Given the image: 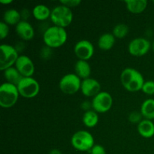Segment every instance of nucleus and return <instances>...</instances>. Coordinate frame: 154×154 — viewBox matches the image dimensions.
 Here are the masks:
<instances>
[{"label":"nucleus","mask_w":154,"mask_h":154,"mask_svg":"<svg viewBox=\"0 0 154 154\" xmlns=\"http://www.w3.org/2000/svg\"><path fill=\"white\" fill-rule=\"evenodd\" d=\"M91 106H92V104H90V102H84L82 103V105H81V108H82V109L85 110V111H90L89 108H90Z\"/></svg>","instance_id":"nucleus-31"},{"label":"nucleus","mask_w":154,"mask_h":154,"mask_svg":"<svg viewBox=\"0 0 154 154\" xmlns=\"http://www.w3.org/2000/svg\"><path fill=\"white\" fill-rule=\"evenodd\" d=\"M150 48V43L144 38H136L129 45V54L134 57H142L147 54Z\"/></svg>","instance_id":"nucleus-10"},{"label":"nucleus","mask_w":154,"mask_h":154,"mask_svg":"<svg viewBox=\"0 0 154 154\" xmlns=\"http://www.w3.org/2000/svg\"><path fill=\"white\" fill-rule=\"evenodd\" d=\"M49 154H62V153L58 149H53V150H51L50 151Z\"/></svg>","instance_id":"nucleus-32"},{"label":"nucleus","mask_w":154,"mask_h":154,"mask_svg":"<svg viewBox=\"0 0 154 154\" xmlns=\"http://www.w3.org/2000/svg\"><path fill=\"white\" fill-rule=\"evenodd\" d=\"M15 68L23 78L32 77L35 72L34 63L29 57L25 55L19 56L15 63Z\"/></svg>","instance_id":"nucleus-12"},{"label":"nucleus","mask_w":154,"mask_h":154,"mask_svg":"<svg viewBox=\"0 0 154 154\" xmlns=\"http://www.w3.org/2000/svg\"><path fill=\"white\" fill-rule=\"evenodd\" d=\"M90 152V154H106L105 148L100 144H95Z\"/></svg>","instance_id":"nucleus-29"},{"label":"nucleus","mask_w":154,"mask_h":154,"mask_svg":"<svg viewBox=\"0 0 154 154\" xmlns=\"http://www.w3.org/2000/svg\"><path fill=\"white\" fill-rule=\"evenodd\" d=\"M72 145L79 151H90L94 144V138L90 132L85 130H80L75 132L71 139Z\"/></svg>","instance_id":"nucleus-5"},{"label":"nucleus","mask_w":154,"mask_h":154,"mask_svg":"<svg viewBox=\"0 0 154 154\" xmlns=\"http://www.w3.org/2000/svg\"><path fill=\"white\" fill-rule=\"evenodd\" d=\"M141 114L137 111H133L129 116V120L131 123H139L141 121Z\"/></svg>","instance_id":"nucleus-28"},{"label":"nucleus","mask_w":154,"mask_h":154,"mask_svg":"<svg viewBox=\"0 0 154 154\" xmlns=\"http://www.w3.org/2000/svg\"><path fill=\"white\" fill-rule=\"evenodd\" d=\"M115 44V37L112 33H105L99 37L98 46L102 51H109Z\"/></svg>","instance_id":"nucleus-19"},{"label":"nucleus","mask_w":154,"mask_h":154,"mask_svg":"<svg viewBox=\"0 0 154 154\" xmlns=\"http://www.w3.org/2000/svg\"><path fill=\"white\" fill-rule=\"evenodd\" d=\"M20 93L17 87L9 83H4L0 87V105L9 108L14 106L18 100Z\"/></svg>","instance_id":"nucleus-3"},{"label":"nucleus","mask_w":154,"mask_h":154,"mask_svg":"<svg viewBox=\"0 0 154 154\" xmlns=\"http://www.w3.org/2000/svg\"><path fill=\"white\" fill-rule=\"evenodd\" d=\"M129 33V27L124 23H118L113 29L112 34L115 38H123Z\"/></svg>","instance_id":"nucleus-24"},{"label":"nucleus","mask_w":154,"mask_h":154,"mask_svg":"<svg viewBox=\"0 0 154 154\" xmlns=\"http://www.w3.org/2000/svg\"><path fill=\"white\" fill-rule=\"evenodd\" d=\"M141 114L147 120L154 119V99H148L144 101L141 107Z\"/></svg>","instance_id":"nucleus-22"},{"label":"nucleus","mask_w":154,"mask_h":154,"mask_svg":"<svg viewBox=\"0 0 154 154\" xmlns=\"http://www.w3.org/2000/svg\"><path fill=\"white\" fill-rule=\"evenodd\" d=\"M153 3H154V1H153Z\"/></svg>","instance_id":"nucleus-35"},{"label":"nucleus","mask_w":154,"mask_h":154,"mask_svg":"<svg viewBox=\"0 0 154 154\" xmlns=\"http://www.w3.org/2000/svg\"><path fill=\"white\" fill-rule=\"evenodd\" d=\"M128 10L132 14H141L147 6L146 0H127L125 2Z\"/></svg>","instance_id":"nucleus-18"},{"label":"nucleus","mask_w":154,"mask_h":154,"mask_svg":"<svg viewBox=\"0 0 154 154\" xmlns=\"http://www.w3.org/2000/svg\"><path fill=\"white\" fill-rule=\"evenodd\" d=\"M60 3L63 5L66 6L67 8L71 9V8H75L81 5V0H61Z\"/></svg>","instance_id":"nucleus-26"},{"label":"nucleus","mask_w":154,"mask_h":154,"mask_svg":"<svg viewBox=\"0 0 154 154\" xmlns=\"http://www.w3.org/2000/svg\"><path fill=\"white\" fill-rule=\"evenodd\" d=\"M33 17L38 20H45L51 17V11L45 5H37L32 10Z\"/></svg>","instance_id":"nucleus-21"},{"label":"nucleus","mask_w":154,"mask_h":154,"mask_svg":"<svg viewBox=\"0 0 154 154\" xmlns=\"http://www.w3.org/2000/svg\"><path fill=\"white\" fill-rule=\"evenodd\" d=\"M99 122V116L95 111H88L84 113L83 116V123L87 127L93 128Z\"/></svg>","instance_id":"nucleus-23"},{"label":"nucleus","mask_w":154,"mask_h":154,"mask_svg":"<svg viewBox=\"0 0 154 154\" xmlns=\"http://www.w3.org/2000/svg\"><path fill=\"white\" fill-rule=\"evenodd\" d=\"M81 90L87 97H94L101 92V85L96 79L89 78L83 80Z\"/></svg>","instance_id":"nucleus-13"},{"label":"nucleus","mask_w":154,"mask_h":154,"mask_svg":"<svg viewBox=\"0 0 154 154\" xmlns=\"http://www.w3.org/2000/svg\"><path fill=\"white\" fill-rule=\"evenodd\" d=\"M9 33V27L5 22H0V38L4 39Z\"/></svg>","instance_id":"nucleus-27"},{"label":"nucleus","mask_w":154,"mask_h":154,"mask_svg":"<svg viewBox=\"0 0 154 154\" xmlns=\"http://www.w3.org/2000/svg\"><path fill=\"white\" fill-rule=\"evenodd\" d=\"M67 38L66 30L57 26H53L47 29L43 35L45 45L50 48H57L63 46L66 42Z\"/></svg>","instance_id":"nucleus-2"},{"label":"nucleus","mask_w":154,"mask_h":154,"mask_svg":"<svg viewBox=\"0 0 154 154\" xmlns=\"http://www.w3.org/2000/svg\"><path fill=\"white\" fill-rule=\"evenodd\" d=\"M141 90H142L144 93H146V94L147 95H153L154 94V81H148L144 82Z\"/></svg>","instance_id":"nucleus-25"},{"label":"nucleus","mask_w":154,"mask_h":154,"mask_svg":"<svg viewBox=\"0 0 154 154\" xmlns=\"http://www.w3.org/2000/svg\"><path fill=\"white\" fill-rule=\"evenodd\" d=\"M3 20L8 25L17 26L21 21L20 12L17 11L16 9H8L4 13Z\"/></svg>","instance_id":"nucleus-20"},{"label":"nucleus","mask_w":154,"mask_h":154,"mask_svg":"<svg viewBox=\"0 0 154 154\" xmlns=\"http://www.w3.org/2000/svg\"><path fill=\"white\" fill-rule=\"evenodd\" d=\"M4 77L6 80V82L9 84L17 86L21 80L23 78V75L18 72L16 68L11 67L4 71Z\"/></svg>","instance_id":"nucleus-17"},{"label":"nucleus","mask_w":154,"mask_h":154,"mask_svg":"<svg viewBox=\"0 0 154 154\" xmlns=\"http://www.w3.org/2000/svg\"><path fill=\"white\" fill-rule=\"evenodd\" d=\"M51 19L54 26L65 29V27L69 26L72 23L73 20V13L70 8L60 5L51 11Z\"/></svg>","instance_id":"nucleus-4"},{"label":"nucleus","mask_w":154,"mask_h":154,"mask_svg":"<svg viewBox=\"0 0 154 154\" xmlns=\"http://www.w3.org/2000/svg\"><path fill=\"white\" fill-rule=\"evenodd\" d=\"M74 51L79 60L87 61L93 56L94 47L90 41L81 40L77 42L74 48Z\"/></svg>","instance_id":"nucleus-11"},{"label":"nucleus","mask_w":154,"mask_h":154,"mask_svg":"<svg viewBox=\"0 0 154 154\" xmlns=\"http://www.w3.org/2000/svg\"><path fill=\"white\" fill-rule=\"evenodd\" d=\"M17 87L20 95L26 99H32L35 97L40 90L38 82L32 77L23 78Z\"/></svg>","instance_id":"nucleus-7"},{"label":"nucleus","mask_w":154,"mask_h":154,"mask_svg":"<svg viewBox=\"0 0 154 154\" xmlns=\"http://www.w3.org/2000/svg\"><path fill=\"white\" fill-rule=\"evenodd\" d=\"M75 71L76 75L80 78H83L84 80L90 78L91 74V67L87 61L79 60L75 63Z\"/></svg>","instance_id":"nucleus-16"},{"label":"nucleus","mask_w":154,"mask_h":154,"mask_svg":"<svg viewBox=\"0 0 154 154\" xmlns=\"http://www.w3.org/2000/svg\"><path fill=\"white\" fill-rule=\"evenodd\" d=\"M138 132L142 137L150 138L154 135V123L150 120H142L138 125Z\"/></svg>","instance_id":"nucleus-15"},{"label":"nucleus","mask_w":154,"mask_h":154,"mask_svg":"<svg viewBox=\"0 0 154 154\" xmlns=\"http://www.w3.org/2000/svg\"><path fill=\"white\" fill-rule=\"evenodd\" d=\"M81 79L76 74H67L61 78L60 81V89L66 94H75L81 87Z\"/></svg>","instance_id":"nucleus-8"},{"label":"nucleus","mask_w":154,"mask_h":154,"mask_svg":"<svg viewBox=\"0 0 154 154\" xmlns=\"http://www.w3.org/2000/svg\"><path fill=\"white\" fill-rule=\"evenodd\" d=\"M0 2L2 3V4H5V5H8V4H10V3L12 2V0H1L0 1Z\"/></svg>","instance_id":"nucleus-33"},{"label":"nucleus","mask_w":154,"mask_h":154,"mask_svg":"<svg viewBox=\"0 0 154 154\" xmlns=\"http://www.w3.org/2000/svg\"><path fill=\"white\" fill-rule=\"evenodd\" d=\"M0 69L5 71L15 65L17 60L18 51L13 46L9 45H2L0 46Z\"/></svg>","instance_id":"nucleus-6"},{"label":"nucleus","mask_w":154,"mask_h":154,"mask_svg":"<svg viewBox=\"0 0 154 154\" xmlns=\"http://www.w3.org/2000/svg\"><path fill=\"white\" fill-rule=\"evenodd\" d=\"M113 105L112 96L108 92L102 91L94 96L92 101V108L97 113H105Z\"/></svg>","instance_id":"nucleus-9"},{"label":"nucleus","mask_w":154,"mask_h":154,"mask_svg":"<svg viewBox=\"0 0 154 154\" xmlns=\"http://www.w3.org/2000/svg\"><path fill=\"white\" fill-rule=\"evenodd\" d=\"M20 16L21 19H23V20L26 21V20L28 19L30 16L29 11L27 10V9H23L20 12Z\"/></svg>","instance_id":"nucleus-30"},{"label":"nucleus","mask_w":154,"mask_h":154,"mask_svg":"<svg viewBox=\"0 0 154 154\" xmlns=\"http://www.w3.org/2000/svg\"><path fill=\"white\" fill-rule=\"evenodd\" d=\"M153 52H154V42H153Z\"/></svg>","instance_id":"nucleus-34"},{"label":"nucleus","mask_w":154,"mask_h":154,"mask_svg":"<svg viewBox=\"0 0 154 154\" xmlns=\"http://www.w3.org/2000/svg\"><path fill=\"white\" fill-rule=\"evenodd\" d=\"M16 32L20 38L25 41L31 40L35 35L32 26L27 21L21 20L16 26Z\"/></svg>","instance_id":"nucleus-14"},{"label":"nucleus","mask_w":154,"mask_h":154,"mask_svg":"<svg viewBox=\"0 0 154 154\" xmlns=\"http://www.w3.org/2000/svg\"><path fill=\"white\" fill-rule=\"evenodd\" d=\"M120 81L124 88L129 92L141 90L144 84L143 75L136 69L132 68H126L122 72Z\"/></svg>","instance_id":"nucleus-1"}]
</instances>
